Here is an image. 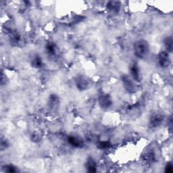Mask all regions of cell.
I'll list each match as a JSON object with an SVG mask.
<instances>
[{"mask_svg": "<svg viewBox=\"0 0 173 173\" xmlns=\"http://www.w3.org/2000/svg\"><path fill=\"white\" fill-rule=\"evenodd\" d=\"M134 54L139 58H144L148 55L149 51V46L148 42L141 39L134 43L133 45Z\"/></svg>", "mask_w": 173, "mask_h": 173, "instance_id": "1", "label": "cell"}, {"mask_svg": "<svg viewBox=\"0 0 173 173\" xmlns=\"http://www.w3.org/2000/svg\"><path fill=\"white\" fill-rule=\"evenodd\" d=\"M124 89L129 93H135L137 90V86L133 80L127 75H123L122 77Z\"/></svg>", "mask_w": 173, "mask_h": 173, "instance_id": "2", "label": "cell"}, {"mask_svg": "<svg viewBox=\"0 0 173 173\" xmlns=\"http://www.w3.org/2000/svg\"><path fill=\"white\" fill-rule=\"evenodd\" d=\"M158 62L162 68H167L170 64V56L167 51H163L158 55Z\"/></svg>", "mask_w": 173, "mask_h": 173, "instance_id": "3", "label": "cell"}, {"mask_svg": "<svg viewBox=\"0 0 173 173\" xmlns=\"http://www.w3.org/2000/svg\"><path fill=\"white\" fill-rule=\"evenodd\" d=\"M98 102L100 107L103 109H107L112 104L111 97L108 94H103L99 97Z\"/></svg>", "mask_w": 173, "mask_h": 173, "instance_id": "4", "label": "cell"}, {"mask_svg": "<svg viewBox=\"0 0 173 173\" xmlns=\"http://www.w3.org/2000/svg\"><path fill=\"white\" fill-rule=\"evenodd\" d=\"M164 116L160 114H154L151 116L149 120V126L151 128H156L160 126L163 123Z\"/></svg>", "mask_w": 173, "mask_h": 173, "instance_id": "5", "label": "cell"}, {"mask_svg": "<svg viewBox=\"0 0 173 173\" xmlns=\"http://www.w3.org/2000/svg\"><path fill=\"white\" fill-rule=\"evenodd\" d=\"M68 142L71 145L75 148H82L84 145V142L83 139L79 137L75 136H69L68 137Z\"/></svg>", "mask_w": 173, "mask_h": 173, "instance_id": "6", "label": "cell"}, {"mask_svg": "<svg viewBox=\"0 0 173 173\" xmlns=\"http://www.w3.org/2000/svg\"><path fill=\"white\" fill-rule=\"evenodd\" d=\"M75 84L76 85V87L81 91H84L86 89L89 85L87 80H86L85 77L81 76H78L76 78L75 81Z\"/></svg>", "mask_w": 173, "mask_h": 173, "instance_id": "7", "label": "cell"}, {"mask_svg": "<svg viewBox=\"0 0 173 173\" xmlns=\"http://www.w3.org/2000/svg\"><path fill=\"white\" fill-rule=\"evenodd\" d=\"M131 75L134 81H140V73L139 69L138 67L137 63H134L131 66Z\"/></svg>", "mask_w": 173, "mask_h": 173, "instance_id": "8", "label": "cell"}, {"mask_svg": "<svg viewBox=\"0 0 173 173\" xmlns=\"http://www.w3.org/2000/svg\"><path fill=\"white\" fill-rule=\"evenodd\" d=\"M107 8L108 10L113 12H118L120 8V3L119 2H109L107 3Z\"/></svg>", "mask_w": 173, "mask_h": 173, "instance_id": "9", "label": "cell"}, {"mask_svg": "<svg viewBox=\"0 0 173 173\" xmlns=\"http://www.w3.org/2000/svg\"><path fill=\"white\" fill-rule=\"evenodd\" d=\"M86 166L87 168V170L89 172H96V163L94 161L92 158H89L86 163Z\"/></svg>", "mask_w": 173, "mask_h": 173, "instance_id": "10", "label": "cell"}, {"mask_svg": "<svg viewBox=\"0 0 173 173\" xmlns=\"http://www.w3.org/2000/svg\"><path fill=\"white\" fill-rule=\"evenodd\" d=\"M164 46L168 52H172V37H167L164 40Z\"/></svg>", "mask_w": 173, "mask_h": 173, "instance_id": "11", "label": "cell"}, {"mask_svg": "<svg viewBox=\"0 0 173 173\" xmlns=\"http://www.w3.org/2000/svg\"><path fill=\"white\" fill-rule=\"evenodd\" d=\"M50 106L51 108H55L58 106L59 103L58 97L55 95H51L50 97Z\"/></svg>", "mask_w": 173, "mask_h": 173, "instance_id": "12", "label": "cell"}, {"mask_svg": "<svg viewBox=\"0 0 173 173\" xmlns=\"http://www.w3.org/2000/svg\"><path fill=\"white\" fill-rule=\"evenodd\" d=\"M32 66L34 68H39L42 65V60L39 55H36L35 57L33 58L31 62Z\"/></svg>", "mask_w": 173, "mask_h": 173, "instance_id": "13", "label": "cell"}, {"mask_svg": "<svg viewBox=\"0 0 173 173\" xmlns=\"http://www.w3.org/2000/svg\"><path fill=\"white\" fill-rule=\"evenodd\" d=\"M97 147L99 149H106L111 147V144L109 141H100L97 144Z\"/></svg>", "mask_w": 173, "mask_h": 173, "instance_id": "14", "label": "cell"}, {"mask_svg": "<svg viewBox=\"0 0 173 173\" xmlns=\"http://www.w3.org/2000/svg\"><path fill=\"white\" fill-rule=\"evenodd\" d=\"M41 139V135L37 132H34L31 135V140L33 142H39Z\"/></svg>", "mask_w": 173, "mask_h": 173, "instance_id": "15", "label": "cell"}, {"mask_svg": "<svg viewBox=\"0 0 173 173\" xmlns=\"http://www.w3.org/2000/svg\"><path fill=\"white\" fill-rule=\"evenodd\" d=\"M4 169H5L6 172H9V173H14V172H17L16 168L14 166L11 165V164L6 166L5 167H4Z\"/></svg>", "mask_w": 173, "mask_h": 173, "instance_id": "16", "label": "cell"}, {"mask_svg": "<svg viewBox=\"0 0 173 173\" xmlns=\"http://www.w3.org/2000/svg\"><path fill=\"white\" fill-rule=\"evenodd\" d=\"M46 48H47V52L50 53V54L53 55L54 54H55V47L53 44H51V43H48Z\"/></svg>", "mask_w": 173, "mask_h": 173, "instance_id": "17", "label": "cell"}, {"mask_svg": "<svg viewBox=\"0 0 173 173\" xmlns=\"http://www.w3.org/2000/svg\"><path fill=\"white\" fill-rule=\"evenodd\" d=\"M173 171V166L171 162H168L165 167V172L172 173Z\"/></svg>", "mask_w": 173, "mask_h": 173, "instance_id": "18", "label": "cell"}, {"mask_svg": "<svg viewBox=\"0 0 173 173\" xmlns=\"http://www.w3.org/2000/svg\"><path fill=\"white\" fill-rule=\"evenodd\" d=\"M8 147V143L6 139H3L2 138L1 140V150H3L5 149L6 148H7Z\"/></svg>", "mask_w": 173, "mask_h": 173, "instance_id": "19", "label": "cell"}]
</instances>
